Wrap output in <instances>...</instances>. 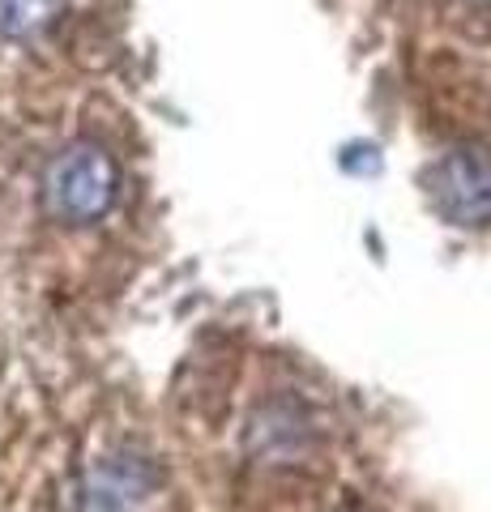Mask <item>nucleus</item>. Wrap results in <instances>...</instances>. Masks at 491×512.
<instances>
[{
    "instance_id": "f257e3e1",
    "label": "nucleus",
    "mask_w": 491,
    "mask_h": 512,
    "mask_svg": "<svg viewBox=\"0 0 491 512\" xmlns=\"http://www.w3.org/2000/svg\"><path fill=\"white\" fill-rule=\"evenodd\" d=\"M116 163L94 141H77L47 167V210L60 222H99L116 201Z\"/></svg>"
},
{
    "instance_id": "f03ea898",
    "label": "nucleus",
    "mask_w": 491,
    "mask_h": 512,
    "mask_svg": "<svg viewBox=\"0 0 491 512\" xmlns=\"http://www.w3.org/2000/svg\"><path fill=\"white\" fill-rule=\"evenodd\" d=\"M432 197L440 214L462 227L491 222V146L449 150L432 171Z\"/></svg>"
},
{
    "instance_id": "7ed1b4c3",
    "label": "nucleus",
    "mask_w": 491,
    "mask_h": 512,
    "mask_svg": "<svg viewBox=\"0 0 491 512\" xmlns=\"http://www.w3.org/2000/svg\"><path fill=\"white\" fill-rule=\"evenodd\" d=\"M154 474L141 457H107L99 470L86 478L82 508L86 512H133L150 495Z\"/></svg>"
},
{
    "instance_id": "20e7f679",
    "label": "nucleus",
    "mask_w": 491,
    "mask_h": 512,
    "mask_svg": "<svg viewBox=\"0 0 491 512\" xmlns=\"http://www.w3.org/2000/svg\"><path fill=\"white\" fill-rule=\"evenodd\" d=\"M65 0H0V39H35L60 18Z\"/></svg>"
},
{
    "instance_id": "39448f33",
    "label": "nucleus",
    "mask_w": 491,
    "mask_h": 512,
    "mask_svg": "<svg viewBox=\"0 0 491 512\" xmlns=\"http://www.w3.org/2000/svg\"><path fill=\"white\" fill-rule=\"evenodd\" d=\"M342 512H363V508H342Z\"/></svg>"
}]
</instances>
